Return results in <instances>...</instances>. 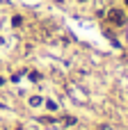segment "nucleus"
Returning a JSON list of instances; mask_svg holds the SVG:
<instances>
[{"label": "nucleus", "instance_id": "2", "mask_svg": "<svg viewBox=\"0 0 128 130\" xmlns=\"http://www.w3.org/2000/svg\"><path fill=\"white\" fill-rule=\"evenodd\" d=\"M126 5H128V0H126Z\"/></svg>", "mask_w": 128, "mask_h": 130}, {"label": "nucleus", "instance_id": "1", "mask_svg": "<svg viewBox=\"0 0 128 130\" xmlns=\"http://www.w3.org/2000/svg\"><path fill=\"white\" fill-rule=\"evenodd\" d=\"M108 18H110L115 25H121V23H124V14H121L119 9H112V11L108 14Z\"/></svg>", "mask_w": 128, "mask_h": 130}]
</instances>
